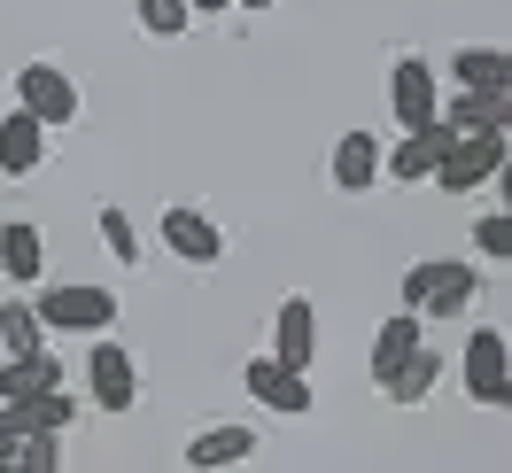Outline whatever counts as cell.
<instances>
[{
  "label": "cell",
  "instance_id": "6da1fadb",
  "mask_svg": "<svg viewBox=\"0 0 512 473\" xmlns=\"http://www.w3.org/2000/svg\"><path fill=\"white\" fill-rule=\"evenodd\" d=\"M474 264H458V256H427V264H412L404 272V311L419 318H466L474 311Z\"/></svg>",
  "mask_w": 512,
  "mask_h": 473
},
{
  "label": "cell",
  "instance_id": "7a4b0ae2",
  "mask_svg": "<svg viewBox=\"0 0 512 473\" xmlns=\"http://www.w3.org/2000/svg\"><path fill=\"white\" fill-rule=\"evenodd\" d=\"M497 171H505V125H489V132H450L443 163H435V187H443V194H474V187H489Z\"/></svg>",
  "mask_w": 512,
  "mask_h": 473
},
{
  "label": "cell",
  "instance_id": "3957f363",
  "mask_svg": "<svg viewBox=\"0 0 512 473\" xmlns=\"http://www.w3.org/2000/svg\"><path fill=\"white\" fill-rule=\"evenodd\" d=\"M39 326L47 334H109V318H117V295L109 287H39Z\"/></svg>",
  "mask_w": 512,
  "mask_h": 473
},
{
  "label": "cell",
  "instance_id": "277c9868",
  "mask_svg": "<svg viewBox=\"0 0 512 473\" xmlns=\"http://www.w3.org/2000/svg\"><path fill=\"white\" fill-rule=\"evenodd\" d=\"M16 109H32L47 132L70 125V117H78V86H70V70H55V63H24V70H16Z\"/></svg>",
  "mask_w": 512,
  "mask_h": 473
},
{
  "label": "cell",
  "instance_id": "5b68a950",
  "mask_svg": "<svg viewBox=\"0 0 512 473\" xmlns=\"http://www.w3.org/2000/svg\"><path fill=\"white\" fill-rule=\"evenodd\" d=\"M466 396H474V404H505L512 396V357H505V334H497V326H481L474 342H466Z\"/></svg>",
  "mask_w": 512,
  "mask_h": 473
},
{
  "label": "cell",
  "instance_id": "8992f818",
  "mask_svg": "<svg viewBox=\"0 0 512 473\" xmlns=\"http://www.w3.org/2000/svg\"><path fill=\"white\" fill-rule=\"evenodd\" d=\"M443 148H450V125H443V117H427V125H412L404 140H396V156H381V179H404V187H419V179H435Z\"/></svg>",
  "mask_w": 512,
  "mask_h": 473
},
{
  "label": "cell",
  "instance_id": "52a82bcc",
  "mask_svg": "<svg viewBox=\"0 0 512 473\" xmlns=\"http://www.w3.org/2000/svg\"><path fill=\"white\" fill-rule=\"evenodd\" d=\"M163 249L187 256V264H225V233L202 218L194 202H171V210H163Z\"/></svg>",
  "mask_w": 512,
  "mask_h": 473
},
{
  "label": "cell",
  "instance_id": "ba28073f",
  "mask_svg": "<svg viewBox=\"0 0 512 473\" xmlns=\"http://www.w3.org/2000/svg\"><path fill=\"white\" fill-rule=\"evenodd\" d=\"M241 388H249L264 411H288V419H303V411H311V380L295 373V365H280V357H256L249 373H241Z\"/></svg>",
  "mask_w": 512,
  "mask_h": 473
},
{
  "label": "cell",
  "instance_id": "9c48e42d",
  "mask_svg": "<svg viewBox=\"0 0 512 473\" xmlns=\"http://www.w3.org/2000/svg\"><path fill=\"white\" fill-rule=\"evenodd\" d=\"M86 380H94V404H101V411H132V396H140V373H132V357L109 342V334H94Z\"/></svg>",
  "mask_w": 512,
  "mask_h": 473
},
{
  "label": "cell",
  "instance_id": "30bf717a",
  "mask_svg": "<svg viewBox=\"0 0 512 473\" xmlns=\"http://www.w3.org/2000/svg\"><path fill=\"white\" fill-rule=\"evenodd\" d=\"M435 70L419 63V55H404V63L388 70V109H396V125L412 132V125H427V117H435Z\"/></svg>",
  "mask_w": 512,
  "mask_h": 473
},
{
  "label": "cell",
  "instance_id": "8fae6325",
  "mask_svg": "<svg viewBox=\"0 0 512 473\" xmlns=\"http://www.w3.org/2000/svg\"><path fill=\"white\" fill-rule=\"evenodd\" d=\"M0 419H8V435H63L70 419H78V404H70L63 388H39V396H8Z\"/></svg>",
  "mask_w": 512,
  "mask_h": 473
},
{
  "label": "cell",
  "instance_id": "7c38bea8",
  "mask_svg": "<svg viewBox=\"0 0 512 473\" xmlns=\"http://www.w3.org/2000/svg\"><path fill=\"white\" fill-rule=\"evenodd\" d=\"M39 163H47V125H39L32 109H8L0 117V171L8 179H32Z\"/></svg>",
  "mask_w": 512,
  "mask_h": 473
},
{
  "label": "cell",
  "instance_id": "4fadbf2b",
  "mask_svg": "<svg viewBox=\"0 0 512 473\" xmlns=\"http://www.w3.org/2000/svg\"><path fill=\"white\" fill-rule=\"evenodd\" d=\"M311 349H319V311H311L303 295H288L280 318H272V357L295 365V373H311Z\"/></svg>",
  "mask_w": 512,
  "mask_h": 473
},
{
  "label": "cell",
  "instance_id": "5bb4252c",
  "mask_svg": "<svg viewBox=\"0 0 512 473\" xmlns=\"http://www.w3.org/2000/svg\"><path fill=\"white\" fill-rule=\"evenodd\" d=\"M435 117H443L450 132H489V125L512 117V94L505 86H466L458 101H435Z\"/></svg>",
  "mask_w": 512,
  "mask_h": 473
},
{
  "label": "cell",
  "instance_id": "9a60e30c",
  "mask_svg": "<svg viewBox=\"0 0 512 473\" xmlns=\"http://www.w3.org/2000/svg\"><path fill=\"white\" fill-rule=\"evenodd\" d=\"M326 171H334V187H342V194H365L373 179H381V140H373V132H342Z\"/></svg>",
  "mask_w": 512,
  "mask_h": 473
},
{
  "label": "cell",
  "instance_id": "2e32d148",
  "mask_svg": "<svg viewBox=\"0 0 512 473\" xmlns=\"http://www.w3.org/2000/svg\"><path fill=\"white\" fill-rule=\"evenodd\" d=\"M39 264H47L39 225H32V218H8V225H0V272H8L16 287H32V280H39Z\"/></svg>",
  "mask_w": 512,
  "mask_h": 473
},
{
  "label": "cell",
  "instance_id": "e0dca14e",
  "mask_svg": "<svg viewBox=\"0 0 512 473\" xmlns=\"http://www.w3.org/2000/svg\"><path fill=\"white\" fill-rule=\"evenodd\" d=\"M241 458H256V427H202V435L187 442V466H202V473L241 466Z\"/></svg>",
  "mask_w": 512,
  "mask_h": 473
},
{
  "label": "cell",
  "instance_id": "ac0fdd59",
  "mask_svg": "<svg viewBox=\"0 0 512 473\" xmlns=\"http://www.w3.org/2000/svg\"><path fill=\"white\" fill-rule=\"evenodd\" d=\"M39 388H63L55 349H24V357H8V365H0V404H8V396H39Z\"/></svg>",
  "mask_w": 512,
  "mask_h": 473
},
{
  "label": "cell",
  "instance_id": "d6986e66",
  "mask_svg": "<svg viewBox=\"0 0 512 473\" xmlns=\"http://www.w3.org/2000/svg\"><path fill=\"white\" fill-rule=\"evenodd\" d=\"M419 342H427V318H419V311H396L381 334H373V380H388V373H396V365H404Z\"/></svg>",
  "mask_w": 512,
  "mask_h": 473
},
{
  "label": "cell",
  "instance_id": "ffe728a7",
  "mask_svg": "<svg viewBox=\"0 0 512 473\" xmlns=\"http://www.w3.org/2000/svg\"><path fill=\"white\" fill-rule=\"evenodd\" d=\"M435 373H443V365H435V349L419 342L412 357H404V365L381 380V396H388V404H427V396H435Z\"/></svg>",
  "mask_w": 512,
  "mask_h": 473
},
{
  "label": "cell",
  "instance_id": "44dd1931",
  "mask_svg": "<svg viewBox=\"0 0 512 473\" xmlns=\"http://www.w3.org/2000/svg\"><path fill=\"white\" fill-rule=\"evenodd\" d=\"M450 70H458V86H505V78H512L505 47H458V55H450Z\"/></svg>",
  "mask_w": 512,
  "mask_h": 473
},
{
  "label": "cell",
  "instance_id": "7402d4cb",
  "mask_svg": "<svg viewBox=\"0 0 512 473\" xmlns=\"http://www.w3.org/2000/svg\"><path fill=\"white\" fill-rule=\"evenodd\" d=\"M0 349L24 357V349H47V326H39L32 303H0Z\"/></svg>",
  "mask_w": 512,
  "mask_h": 473
},
{
  "label": "cell",
  "instance_id": "603a6c76",
  "mask_svg": "<svg viewBox=\"0 0 512 473\" xmlns=\"http://www.w3.org/2000/svg\"><path fill=\"white\" fill-rule=\"evenodd\" d=\"M132 16H140V32H148V39H179L194 24L187 0H132Z\"/></svg>",
  "mask_w": 512,
  "mask_h": 473
},
{
  "label": "cell",
  "instance_id": "cb8c5ba5",
  "mask_svg": "<svg viewBox=\"0 0 512 473\" xmlns=\"http://www.w3.org/2000/svg\"><path fill=\"white\" fill-rule=\"evenodd\" d=\"M101 241H109V256H117V264H140V225H132V210H117V202H109V210H101Z\"/></svg>",
  "mask_w": 512,
  "mask_h": 473
},
{
  "label": "cell",
  "instance_id": "d4e9b609",
  "mask_svg": "<svg viewBox=\"0 0 512 473\" xmlns=\"http://www.w3.org/2000/svg\"><path fill=\"white\" fill-rule=\"evenodd\" d=\"M16 473H55L63 466V442L55 435H16V458H8Z\"/></svg>",
  "mask_w": 512,
  "mask_h": 473
},
{
  "label": "cell",
  "instance_id": "484cf974",
  "mask_svg": "<svg viewBox=\"0 0 512 473\" xmlns=\"http://www.w3.org/2000/svg\"><path fill=\"white\" fill-rule=\"evenodd\" d=\"M474 241H481V256H505L512 249V218H505V210H489V218L474 225Z\"/></svg>",
  "mask_w": 512,
  "mask_h": 473
},
{
  "label": "cell",
  "instance_id": "4316f807",
  "mask_svg": "<svg viewBox=\"0 0 512 473\" xmlns=\"http://www.w3.org/2000/svg\"><path fill=\"white\" fill-rule=\"evenodd\" d=\"M194 16H225V8H233V0H187Z\"/></svg>",
  "mask_w": 512,
  "mask_h": 473
},
{
  "label": "cell",
  "instance_id": "83f0119b",
  "mask_svg": "<svg viewBox=\"0 0 512 473\" xmlns=\"http://www.w3.org/2000/svg\"><path fill=\"white\" fill-rule=\"evenodd\" d=\"M8 458H16V435H8V419H0V466H8Z\"/></svg>",
  "mask_w": 512,
  "mask_h": 473
},
{
  "label": "cell",
  "instance_id": "f1b7e54d",
  "mask_svg": "<svg viewBox=\"0 0 512 473\" xmlns=\"http://www.w3.org/2000/svg\"><path fill=\"white\" fill-rule=\"evenodd\" d=\"M233 8H272V0H233Z\"/></svg>",
  "mask_w": 512,
  "mask_h": 473
}]
</instances>
